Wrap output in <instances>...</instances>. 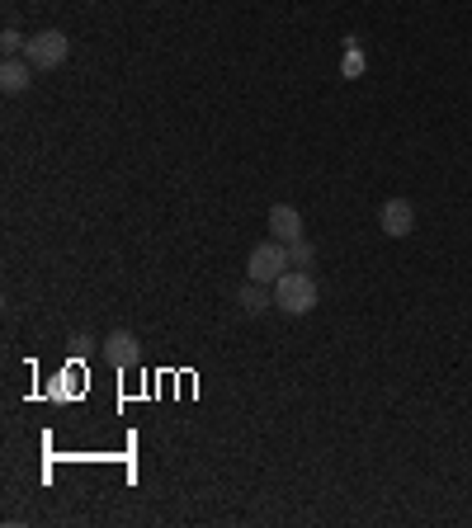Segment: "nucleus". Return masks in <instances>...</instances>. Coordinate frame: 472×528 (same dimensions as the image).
<instances>
[{"label": "nucleus", "mask_w": 472, "mask_h": 528, "mask_svg": "<svg viewBox=\"0 0 472 528\" xmlns=\"http://www.w3.org/2000/svg\"><path fill=\"white\" fill-rule=\"evenodd\" d=\"M236 302H241V312H246V316H260V312H270V307H274V293H265V283L251 279L246 288H241Z\"/></svg>", "instance_id": "nucleus-8"}, {"label": "nucleus", "mask_w": 472, "mask_h": 528, "mask_svg": "<svg viewBox=\"0 0 472 528\" xmlns=\"http://www.w3.org/2000/svg\"><path fill=\"white\" fill-rule=\"evenodd\" d=\"M29 71H34V66L24 62V57H5V66H0V90H5V95H24L29 81H34Z\"/></svg>", "instance_id": "nucleus-7"}, {"label": "nucleus", "mask_w": 472, "mask_h": 528, "mask_svg": "<svg viewBox=\"0 0 472 528\" xmlns=\"http://www.w3.org/2000/svg\"><path fill=\"white\" fill-rule=\"evenodd\" d=\"M270 236H274V241H284V246L303 241V213H298V208H288V203H274V208H270Z\"/></svg>", "instance_id": "nucleus-6"}, {"label": "nucleus", "mask_w": 472, "mask_h": 528, "mask_svg": "<svg viewBox=\"0 0 472 528\" xmlns=\"http://www.w3.org/2000/svg\"><path fill=\"white\" fill-rule=\"evenodd\" d=\"M359 71H364V57H359V48H354V38H350V52H345V62H340V76H345V81H354Z\"/></svg>", "instance_id": "nucleus-10"}, {"label": "nucleus", "mask_w": 472, "mask_h": 528, "mask_svg": "<svg viewBox=\"0 0 472 528\" xmlns=\"http://www.w3.org/2000/svg\"><path fill=\"white\" fill-rule=\"evenodd\" d=\"M24 43H29V38H24L19 29H5V33H0V48H5V57H24Z\"/></svg>", "instance_id": "nucleus-9"}, {"label": "nucleus", "mask_w": 472, "mask_h": 528, "mask_svg": "<svg viewBox=\"0 0 472 528\" xmlns=\"http://www.w3.org/2000/svg\"><path fill=\"white\" fill-rule=\"evenodd\" d=\"M67 57H71V38L62 29L29 33V43H24V62L34 66V71H57Z\"/></svg>", "instance_id": "nucleus-2"}, {"label": "nucleus", "mask_w": 472, "mask_h": 528, "mask_svg": "<svg viewBox=\"0 0 472 528\" xmlns=\"http://www.w3.org/2000/svg\"><path fill=\"white\" fill-rule=\"evenodd\" d=\"M274 293V307L279 312H288V316H307L312 307H317V297H321V288H317V279L312 274H303V269H288L284 279L270 288Z\"/></svg>", "instance_id": "nucleus-1"}, {"label": "nucleus", "mask_w": 472, "mask_h": 528, "mask_svg": "<svg viewBox=\"0 0 472 528\" xmlns=\"http://www.w3.org/2000/svg\"><path fill=\"white\" fill-rule=\"evenodd\" d=\"M378 227L388 231L392 241L411 236V231H416V203H411V198H388L383 213H378Z\"/></svg>", "instance_id": "nucleus-4"}, {"label": "nucleus", "mask_w": 472, "mask_h": 528, "mask_svg": "<svg viewBox=\"0 0 472 528\" xmlns=\"http://www.w3.org/2000/svg\"><path fill=\"white\" fill-rule=\"evenodd\" d=\"M100 349H104V363H109V368H133V363L142 359V345H137L133 330H109Z\"/></svg>", "instance_id": "nucleus-5"}, {"label": "nucleus", "mask_w": 472, "mask_h": 528, "mask_svg": "<svg viewBox=\"0 0 472 528\" xmlns=\"http://www.w3.org/2000/svg\"><path fill=\"white\" fill-rule=\"evenodd\" d=\"M312 255H317V250H312V241H307V236L288 246V260H293V264H312Z\"/></svg>", "instance_id": "nucleus-11"}, {"label": "nucleus", "mask_w": 472, "mask_h": 528, "mask_svg": "<svg viewBox=\"0 0 472 528\" xmlns=\"http://www.w3.org/2000/svg\"><path fill=\"white\" fill-rule=\"evenodd\" d=\"M288 264H293V260H288V246L270 236V241H260V246L251 250V260H246V274H251L255 283L274 288V283H279V279L288 274Z\"/></svg>", "instance_id": "nucleus-3"}]
</instances>
